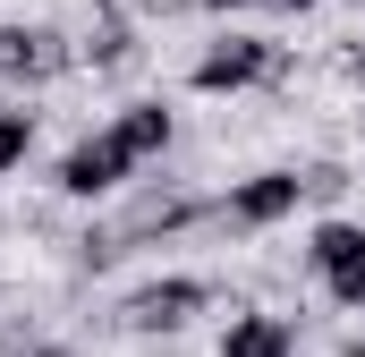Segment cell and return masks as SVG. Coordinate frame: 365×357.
<instances>
[{
  "label": "cell",
  "mask_w": 365,
  "mask_h": 357,
  "mask_svg": "<svg viewBox=\"0 0 365 357\" xmlns=\"http://www.w3.org/2000/svg\"><path fill=\"white\" fill-rule=\"evenodd\" d=\"M280 69H289V51H280L272 34H255V26H212V34L195 43V60H187V94L238 102V94L280 86Z\"/></svg>",
  "instance_id": "obj_1"
},
{
  "label": "cell",
  "mask_w": 365,
  "mask_h": 357,
  "mask_svg": "<svg viewBox=\"0 0 365 357\" xmlns=\"http://www.w3.org/2000/svg\"><path fill=\"white\" fill-rule=\"evenodd\" d=\"M221 306V281L212 272H153V281H136L128 298H119V332H136V341H179L195 315H212Z\"/></svg>",
  "instance_id": "obj_2"
},
{
  "label": "cell",
  "mask_w": 365,
  "mask_h": 357,
  "mask_svg": "<svg viewBox=\"0 0 365 357\" xmlns=\"http://www.w3.org/2000/svg\"><path fill=\"white\" fill-rule=\"evenodd\" d=\"M306 213V162H264V171L221 187V230L230 238H272Z\"/></svg>",
  "instance_id": "obj_3"
},
{
  "label": "cell",
  "mask_w": 365,
  "mask_h": 357,
  "mask_svg": "<svg viewBox=\"0 0 365 357\" xmlns=\"http://www.w3.org/2000/svg\"><path fill=\"white\" fill-rule=\"evenodd\" d=\"M136 187V154L110 136V128H86L60 162H51V196L60 204H77V213H102V204H119Z\"/></svg>",
  "instance_id": "obj_4"
},
{
  "label": "cell",
  "mask_w": 365,
  "mask_h": 357,
  "mask_svg": "<svg viewBox=\"0 0 365 357\" xmlns=\"http://www.w3.org/2000/svg\"><path fill=\"white\" fill-rule=\"evenodd\" d=\"M102 128H110V136H119V145L136 154V171H153V162H162V154L179 145V111H170L162 94H128V102H119V111H110Z\"/></svg>",
  "instance_id": "obj_5"
},
{
  "label": "cell",
  "mask_w": 365,
  "mask_h": 357,
  "mask_svg": "<svg viewBox=\"0 0 365 357\" xmlns=\"http://www.w3.org/2000/svg\"><path fill=\"white\" fill-rule=\"evenodd\" d=\"M68 69L60 26H0V86H43Z\"/></svg>",
  "instance_id": "obj_6"
},
{
  "label": "cell",
  "mask_w": 365,
  "mask_h": 357,
  "mask_svg": "<svg viewBox=\"0 0 365 357\" xmlns=\"http://www.w3.org/2000/svg\"><path fill=\"white\" fill-rule=\"evenodd\" d=\"M212 357H297V323L272 315V306H230Z\"/></svg>",
  "instance_id": "obj_7"
},
{
  "label": "cell",
  "mask_w": 365,
  "mask_h": 357,
  "mask_svg": "<svg viewBox=\"0 0 365 357\" xmlns=\"http://www.w3.org/2000/svg\"><path fill=\"white\" fill-rule=\"evenodd\" d=\"M349 256H365V221H357V213H314L306 238H297V272L323 281V272H340Z\"/></svg>",
  "instance_id": "obj_8"
},
{
  "label": "cell",
  "mask_w": 365,
  "mask_h": 357,
  "mask_svg": "<svg viewBox=\"0 0 365 357\" xmlns=\"http://www.w3.org/2000/svg\"><path fill=\"white\" fill-rule=\"evenodd\" d=\"M34 145H43V111H26V102H0V187H9V178H26Z\"/></svg>",
  "instance_id": "obj_9"
},
{
  "label": "cell",
  "mask_w": 365,
  "mask_h": 357,
  "mask_svg": "<svg viewBox=\"0 0 365 357\" xmlns=\"http://www.w3.org/2000/svg\"><path fill=\"white\" fill-rule=\"evenodd\" d=\"M314 289L331 298V315H365V256H349V264H340V272H323Z\"/></svg>",
  "instance_id": "obj_10"
},
{
  "label": "cell",
  "mask_w": 365,
  "mask_h": 357,
  "mask_svg": "<svg viewBox=\"0 0 365 357\" xmlns=\"http://www.w3.org/2000/svg\"><path fill=\"white\" fill-rule=\"evenodd\" d=\"M349 187V162H306V204H331Z\"/></svg>",
  "instance_id": "obj_11"
},
{
  "label": "cell",
  "mask_w": 365,
  "mask_h": 357,
  "mask_svg": "<svg viewBox=\"0 0 365 357\" xmlns=\"http://www.w3.org/2000/svg\"><path fill=\"white\" fill-rule=\"evenodd\" d=\"M212 26H247V17H264V0H195Z\"/></svg>",
  "instance_id": "obj_12"
},
{
  "label": "cell",
  "mask_w": 365,
  "mask_h": 357,
  "mask_svg": "<svg viewBox=\"0 0 365 357\" xmlns=\"http://www.w3.org/2000/svg\"><path fill=\"white\" fill-rule=\"evenodd\" d=\"M323 0H264V17H314Z\"/></svg>",
  "instance_id": "obj_13"
},
{
  "label": "cell",
  "mask_w": 365,
  "mask_h": 357,
  "mask_svg": "<svg viewBox=\"0 0 365 357\" xmlns=\"http://www.w3.org/2000/svg\"><path fill=\"white\" fill-rule=\"evenodd\" d=\"M26 357H77V349H68V341H34Z\"/></svg>",
  "instance_id": "obj_14"
},
{
  "label": "cell",
  "mask_w": 365,
  "mask_h": 357,
  "mask_svg": "<svg viewBox=\"0 0 365 357\" xmlns=\"http://www.w3.org/2000/svg\"><path fill=\"white\" fill-rule=\"evenodd\" d=\"M340 357H365V332H349V341H340Z\"/></svg>",
  "instance_id": "obj_15"
},
{
  "label": "cell",
  "mask_w": 365,
  "mask_h": 357,
  "mask_svg": "<svg viewBox=\"0 0 365 357\" xmlns=\"http://www.w3.org/2000/svg\"><path fill=\"white\" fill-rule=\"evenodd\" d=\"M0 238H9V204H0Z\"/></svg>",
  "instance_id": "obj_16"
},
{
  "label": "cell",
  "mask_w": 365,
  "mask_h": 357,
  "mask_svg": "<svg viewBox=\"0 0 365 357\" xmlns=\"http://www.w3.org/2000/svg\"><path fill=\"white\" fill-rule=\"evenodd\" d=\"M340 9H357V17H365V0H340Z\"/></svg>",
  "instance_id": "obj_17"
},
{
  "label": "cell",
  "mask_w": 365,
  "mask_h": 357,
  "mask_svg": "<svg viewBox=\"0 0 365 357\" xmlns=\"http://www.w3.org/2000/svg\"><path fill=\"white\" fill-rule=\"evenodd\" d=\"M357 119H365V111H357Z\"/></svg>",
  "instance_id": "obj_18"
}]
</instances>
